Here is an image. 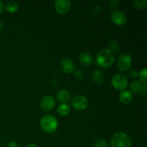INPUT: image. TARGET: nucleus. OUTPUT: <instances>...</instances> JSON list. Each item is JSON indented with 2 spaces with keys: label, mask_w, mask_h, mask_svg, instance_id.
<instances>
[{
  "label": "nucleus",
  "mask_w": 147,
  "mask_h": 147,
  "mask_svg": "<svg viewBox=\"0 0 147 147\" xmlns=\"http://www.w3.org/2000/svg\"><path fill=\"white\" fill-rule=\"evenodd\" d=\"M93 80L96 84H100L104 80V76L100 70H96L93 73Z\"/></svg>",
  "instance_id": "dca6fc26"
},
{
  "label": "nucleus",
  "mask_w": 147,
  "mask_h": 147,
  "mask_svg": "<svg viewBox=\"0 0 147 147\" xmlns=\"http://www.w3.org/2000/svg\"><path fill=\"white\" fill-rule=\"evenodd\" d=\"M115 61L113 53L109 49H102L96 56V63L101 68H109L111 67Z\"/></svg>",
  "instance_id": "f257e3e1"
},
{
  "label": "nucleus",
  "mask_w": 147,
  "mask_h": 147,
  "mask_svg": "<svg viewBox=\"0 0 147 147\" xmlns=\"http://www.w3.org/2000/svg\"><path fill=\"white\" fill-rule=\"evenodd\" d=\"M25 147H39L37 144H30L27 145V146Z\"/></svg>",
  "instance_id": "bb28decb"
},
{
  "label": "nucleus",
  "mask_w": 147,
  "mask_h": 147,
  "mask_svg": "<svg viewBox=\"0 0 147 147\" xmlns=\"http://www.w3.org/2000/svg\"><path fill=\"white\" fill-rule=\"evenodd\" d=\"M71 106L77 111H83L88 106V100L82 95L74 96L71 100Z\"/></svg>",
  "instance_id": "423d86ee"
},
{
  "label": "nucleus",
  "mask_w": 147,
  "mask_h": 147,
  "mask_svg": "<svg viewBox=\"0 0 147 147\" xmlns=\"http://www.w3.org/2000/svg\"><path fill=\"white\" fill-rule=\"evenodd\" d=\"M7 147H19V146L15 142H10L7 144Z\"/></svg>",
  "instance_id": "393cba45"
},
{
  "label": "nucleus",
  "mask_w": 147,
  "mask_h": 147,
  "mask_svg": "<svg viewBox=\"0 0 147 147\" xmlns=\"http://www.w3.org/2000/svg\"><path fill=\"white\" fill-rule=\"evenodd\" d=\"M6 9H7L8 12L15 13L19 9V5L15 1H10V2L7 3V6H6Z\"/></svg>",
  "instance_id": "f3484780"
},
{
  "label": "nucleus",
  "mask_w": 147,
  "mask_h": 147,
  "mask_svg": "<svg viewBox=\"0 0 147 147\" xmlns=\"http://www.w3.org/2000/svg\"><path fill=\"white\" fill-rule=\"evenodd\" d=\"M132 64V58L129 54L123 53L120 55L117 60V67L121 72L127 71Z\"/></svg>",
  "instance_id": "39448f33"
},
{
  "label": "nucleus",
  "mask_w": 147,
  "mask_h": 147,
  "mask_svg": "<svg viewBox=\"0 0 147 147\" xmlns=\"http://www.w3.org/2000/svg\"><path fill=\"white\" fill-rule=\"evenodd\" d=\"M134 4L135 7L139 9L146 8L147 6V1L146 0H135L134 1Z\"/></svg>",
  "instance_id": "aec40b11"
},
{
  "label": "nucleus",
  "mask_w": 147,
  "mask_h": 147,
  "mask_svg": "<svg viewBox=\"0 0 147 147\" xmlns=\"http://www.w3.org/2000/svg\"><path fill=\"white\" fill-rule=\"evenodd\" d=\"M119 2L117 0H111L109 1V6H110L111 8L112 9H116L119 7Z\"/></svg>",
  "instance_id": "b1692460"
},
{
  "label": "nucleus",
  "mask_w": 147,
  "mask_h": 147,
  "mask_svg": "<svg viewBox=\"0 0 147 147\" xmlns=\"http://www.w3.org/2000/svg\"><path fill=\"white\" fill-rule=\"evenodd\" d=\"M111 20L113 24L118 26L124 25L127 21L126 14L119 10H115L111 13Z\"/></svg>",
  "instance_id": "0eeeda50"
},
{
  "label": "nucleus",
  "mask_w": 147,
  "mask_h": 147,
  "mask_svg": "<svg viewBox=\"0 0 147 147\" xmlns=\"http://www.w3.org/2000/svg\"><path fill=\"white\" fill-rule=\"evenodd\" d=\"M60 67L63 73H65V74H70L74 71L75 64L71 60L66 58L63 60V61L61 62Z\"/></svg>",
  "instance_id": "9b49d317"
},
{
  "label": "nucleus",
  "mask_w": 147,
  "mask_h": 147,
  "mask_svg": "<svg viewBox=\"0 0 147 147\" xmlns=\"http://www.w3.org/2000/svg\"><path fill=\"white\" fill-rule=\"evenodd\" d=\"M40 108L45 111H49L54 109L55 106V100L54 98L52 96H43L40 100Z\"/></svg>",
  "instance_id": "6e6552de"
},
{
  "label": "nucleus",
  "mask_w": 147,
  "mask_h": 147,
  "mask_svg": "<svg viewBox=\"0 0 147 147\" xmlns=\"http://www.w3.org/2000/svg\"><path fill=\"white\" fill-rule=\"evenodd\" d=\"M56 97H57V99L58 100V101H60V103H66L70 100V93L67 90L62 89V90H60L57 92Z\"/></svg>",
  "instance_id": "4468645a"
},
{
  "label": "nucleus",
  "mask_w": 147,
  "mask_h": 147,
  "mask_svg": "<svg viewBox=\"0 0 147 147\" xmlns=\"http://www.w3.org/2000/svg\"><path fill=\"white\" fill-rule=\"evenodd\" d=\"M128 75H129V76L131 78L134 79L138 77V76H139V73H138L137 70H135V69H131V70L129 71V73H128Z\"/></svg>",
  "instance_id": "4be33fe9"
},
{
  "label": "nucleus",
  "mask_w": 147,
  "mask_h": 147,
  "mask_svg": "<svg viewBox=\"0 0 147 147\" xmlns=\"http://www.w3.org/2000/svg\"><path fill=\"white\" fill-rule=\"evenodd\" d=\"M147 68L146 67H144V68L142 69L140 72L139 73V76L138 77L139 78V81L144 85H146L147 83Z\"/></svg>",
  "instance_id": "a211bd4d"
},
{
  "label": "nucleus",
  "mask_w": 147,
  "mask_h": 147,
  "mask_svg": "<svg viewBox=\"0 0 147 147\" xmlns=\"http://www.w3.org/2000/svg\"><path fill=\"white\" fill-rule=\"evenodd\" d=\"M109 50L110 51H111L112 53H116L119 50V44L118 42H116V40H112L109 43Z\"/></svg>",
  "instance_id": "6ab92c4d"
},
{
  "label": "nucleus",
  "mask_w": 147,
  "mask_h": 147,
  "mask_svg": "<svg viewBox=\"0 0 147 147\" xmlns=\"http://www.w3.org/2000/svg\"><path fill=\"white\" fill-rule=\"evenodd\" d=\"M119 98L121 103L124 105H128L131 103L133 100V94L129 90H123L119 94Z\"/></svg>",
  "instance_id": "f8f14e48"
},
{
  "label": "nucleus",
  "mask_w": 147,
  "mask_h": 147,
  "mask_svg": "<svg viewBox=\"0 0 147 147\" xmlns=\"http://www.w3.org/2000/svg\"><path fill=\"white\" fill-rule=\"evenodd\" d=\"M40 126L45 133L51 134L55 131L58 127V122L55 117L51 115H46L40 119Z\"/></svg>",
  "instance_id": "7ed1b4c3"
},
{
  "label": "nucleus",
  "mask_w": 147,
  "mask_h": 147,
  "mask_svg": "<svg viewBox=\"0 0 147 147\" xmlns=\"http://www.w3.org/2000/svg\"><path fill=\"white\" fill-rule=\"evenodd\" d=\"M130 89L132 94L144 95L146 93V85L142 84L139 80H133L131 83Z\"/></svg>",
  "instance_id": "9d476101"
},
{
  "label": "nucleus",
  "mask_w": 147,
  "mask_h": 147,
  "mask_svg": "<svg viewBox=\"0 0 147 147\" xmlns=\"http://www.w3.org/2000/svg\"><path fill=\"white\" fill-rule=\"evenodd\" d=\"M78 60L80 64L84 66L91 65L93 62V59L92 55L88 53H82L79 55Z\"/></svg>",
  "instance_id": "ddd939ff"
},
{
  "label": "nucleus",
  "mask_w": 147,
  "mask_h": 147,
  "mask_svg": "<svg viewBox=\"0 0 147 147\" xmlns=\"http://www.w3.org/2000/svg\"><path fill=\"white\" fill-rule=\"evenodd\" d=\"M93 147H109V144L104 139H98L95 142Z\"/></svg>",
  "instance_id": "412c9836"
},
{
  "label": "nucleus",
  "mask_w": 147,
  "mask_h": 147,
  "mask_svg": "<svg viewBox=\"0 0 147 147\" xmlns=\"http://www.w3.org/2000/svg\"><path fill=\"white\" fill-rule=\"evenodd\" d=\"M74 76L77 79H78V80H81V79L84 77V73H83V70H76V71L74 72Z\"/></svg>",
  "instance_id": "5701e85b"
},
{
  "label": "nucleus",
  "mask_w": 147,
  "mask_h": 147,
  "mask_svg": "<svg viewBox=\"0 0 147 147\" xmlns=\"http://www.w3.org/2000/svg\"><path fill=\"white\" fill-rule=\"evenodd\" d=\"M1 28H2V22H1V21L0 20V30H1Z\"/></svg>",
  "instance_id": "cd10ccee"
},
{
  "label": "nucleus",
  "mask_w": 147,
  "mask_h": 147,
  "mask_svg": "<svg viewBox=\"0 0 147 147\" xmlns=\"http://www.w3.org/2000/svg\"><path fill=\"white\" fill-rule=\"evenodd\" d=\"M4 4H3V2H1V1H0V14L2 12L3 10H4Z\"/></svg>",
  "instance_id": "a878e982"
},
{
  "label": "nucleus",
  "mask_w": 147,
  "mask_h": 147,
  "mask_svg": "<svg viewBox=\"0 0 147 147\" xmlns=\"http://www.w3.org/2000/svg\"><path fill=\"white\" fill-rule=\"evenodd\" d=\"M71 2L68 0H57L55 2V9L60 14H65L70 11Z\"/></svg>",
  "instance_id": "1a4fd4ad"
},
{
  "label": "nucleus",
  "mask_w": 147,
  "mask_h": 147,
  "mask_svg": "<svg viewBox=\"0 0 147 147\" xmlns=\"http://www.w3.org/2000/svg\"><path fill=\"white\" fill-rule=\"evenodd\" d=\"M131 144L130 136L123 132L116 133L111 139V147H131Z\"/></svg>",
  "instance_id": "f03ea898"
},
{
  "label": "nucleus",
  "mask_w": 147,
  "mask_h": 147,
  "mask_svg": "<svg viewBox=\"0 0 147 147\" xmlns=\"http://www.w3.org/2000/svg\"><path fill=\"white\" fill-rule=\"evenodd\" d=\"M111 85L117 90H124L129 84V80L126 76L121 73L114 75L111 78Z\"/></svg>",
  "instance_id": "20e7f679"
},
{
  "label": "nucleus",
  "mask_w": 147,
  "mask_h": 147,
  "mask_svg": "<svg viewBox=\"0 0 147 147\" xmlns=\"http://www.w3.org/2000/svg\"><path fill=\"white\" fill-rule=\"evenodd\" d=\"M57 113L62 116H66L70 113V108L67 103H61L57 109Z\"/></svg>",
  "instance_id": "2eb2a0df"
}]
</instances>
